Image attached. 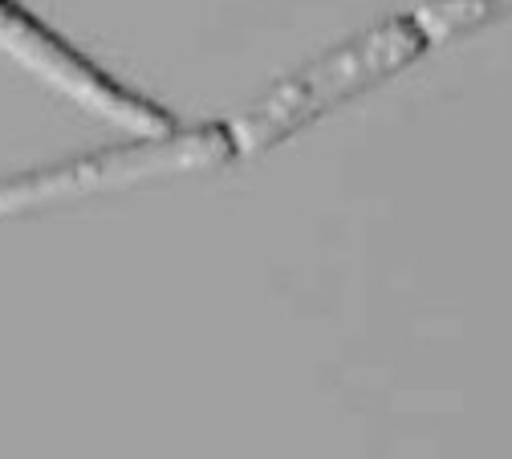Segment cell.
Listing matches in <instances>:
<instances>
[{"label":"cell","instance_id":"cell-1","mask_svg":"<svg viewBox=\"0 0 512 459\" xmlns=\"http://www.w3.org/2000/svg\"><path fill=\"white\" fill-rule=\"evenodd\" d=\"M232 139L228 130H200V135H183L163 147H131V151H114V155H94L70 167H53V171H33L17 183H0V216L25 212L49 200H66V195L82 191H102V187H122L147 175L163 171H187V167H212L228 159Z\"/></svg>","mask_w":512,"mask_h":459},{"label":"cell","instance_id":"cell-2","mask_svg":"<svg viewBox=\"0 0 512 459\" xmlns=\"http://www.w3.org/2000/svg\"><path fill=\"white\" fill-rule=\"evenodd\" d=\"M0 41H5L13 53H21L41 78L57 82L66 94L90 102L94 110H102L126 126H135V130H167L171 126V118L163 110H155L151 102H139L135 94H126L114 82H106L94 65H86L74 49H66L49 29H41L21 5H13V0H0Z\"/></svg>","mask_w":512,"mask_h":459}]
</instances>
